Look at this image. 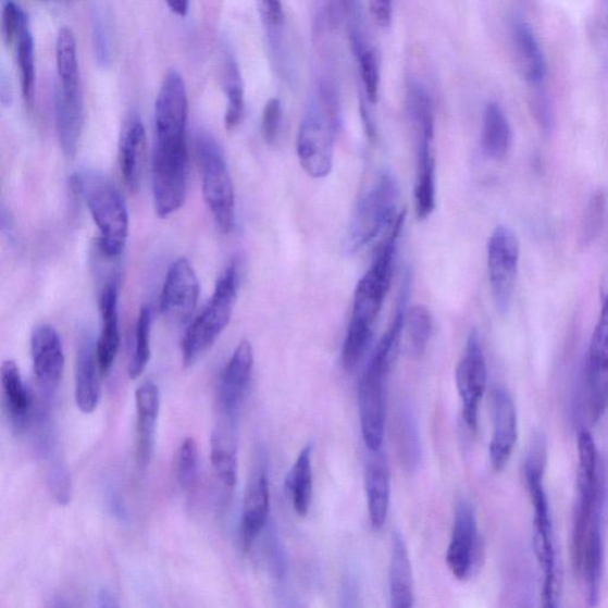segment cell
<instances>
[{"mask_svg": "<svg viewBox=\"0 0 608 608\" xmlns=\"http://www.w3.org/2000/svg\"><path fill=\"white\" fill-rule=\"evenodd\" d=\"M340 101L335 86L318 84L297 134V158L309 177H327L333 170L334 141L340 127Z\"/></svg>", "mask_w": 608, "mask_h": 608, "instance_id": "cell-1", "label": "cell"}, {"mask_svg": "<svg viewBox=\"0 0 608 608\" xmlns=\"http://www.w3.org/2000/svg\"><path fill=\"white\" fill-rule=\"evenodd\" d=\"M542 444L534 448L524 466V476L530 499L534 507V549L537 562L543 573L542 599L543 606L553 608L558 606L560 581L558 571V556H556L554 530L550 519L549 501L543 486V466L545 452Z\"/></svg>", "mask_w": 608, "mask_h": 608, "instance_id": "cell-2", "label": "cell"}, {"mask_svg": "<svg viewBox=\"0 0 608 608\" xmlns=\"http://www.w3.org/2000/svg\"><path fill=\"white\" fill-rule=\"evenodd\" d=\"M73 177L100 232V251L108 258L120 256L128 236V213L121 191L96 171Z\"/></svg>", "mask_w": 608, "mask_h": 608, "instance_id": "cell-3", "label": "cell"}, {"mask_svg": "<svg viewBox=\"0 0 608 608\" xmlns=\"http://www.w3.org/2000/svg\"><path fill=\"white\" fill-rule=\"evenodd\" d=\"M578 494L572 529V560L580 573L582 555L592 516L605 500V477L599 452L592 434L582 430L578 434Z\"/></svg>", "mask_w": 608, "mask_h": 608, "instance_id": "cell-4", "label": "cell"}, {"mask_svg": "<svg viewBox=\"0 0 608 608\" xmlns=\"http://www.w3.org/2000/svg\"><path fill=\"white\" fill-rule=\"evenodd\" d=\"M238 286V269L232 263L218 280L211 300L197 319H194L184 336L183 359L186 368L209 351L229 325L237 302Z\"/></svg>", "mask_w": 608, "mask_h": 608, "instance_id": "cell-5", "label": "cell"}, {"mask_svg": "<svg viewBox=\"0 0 608 608\" xmlns=\"http://www.w3.org/2000/svg\"><path fill=\"white\" fill-rule=\"evenodd\" d=\"M399 189L389 172H382L357 204L349 224L344 251L358 253L376 239L384 229L390 228L397 219Z\"/></svg>", "mask_w": 608, "mask_h": 608, "instance_id": "cell-6", "label": "cell"}, {"mask_svg": "<svg viewBox=\"0 0 608 608\" xmlns=\"http://www.w3.org/2000/svg\"><path fill=\"white\" fill-rule=\"evenodd\" d=\"M203 199L224 235L236 226V193L225 154L215 138L206 132L197 137Z\"/></svg>", "mask_w": 608, "mask_h": 608, "instance_id": "cell-7", "label": "cell"}, {"mask_svg": "<svg viewBox=\"0 0 608 608\" xmlns=\"http://www.w3.org/2000/svg\"><path fill=\"white\" fill-rule=\"evenodd\" d=\"M406 223V212L398 214L389 233L381 243L368 273L359 281L355 293L352 319L374 326L392 286L397 245Z\"/></svg>", "mask_w": 608, "mask_h": 608, "instance_id": "cell-8", "label": "cell"}, {"mask_svg": "<svg viewBox=\"0 0 608 608\" xmlns=\"http://www.w3.org/2000/svg\"><path fill=\"white\" fill-rule=\"evenodd\" d=\"M151 174L154 211L160 218L171 216L184 206L187 196V146L154 145Z\"/></svg>", "mask_w": 608, "mask_h": 608, "instance_id": "cell-9", "label": "cell"}, {"mask_svg": "<svg viewBox=\"0 0 608 608\" xmlns=\"http://www.w3.org/2000/svg\"><path fill=\"white\" fill-rule=\"evenodd\" d=\"M520 240L507 226H498L487 243V269L491 293L498 312L507 313L520 266Z\"/></svg>", "mask_w": 608, "mask_h": 608, "instance_id": "cell-10", "label": "cell"}, {"mask_svg": "<svg viewBox=\"0 0 608 608\" xmlns=\"http://www.w3.org/2000/svg\"><path fill=\"white\" fill-rule=\"evenodd\" d=\"M390 368L371 358L359 383L358 405L362 439L370 451L382 449L385 429V380Z\"/></svg>", "mask_w": 608, "mask_h": 608, "instance_id": "cell-11", "label": "cell"}, {"mask_svg": "<svg viewBox=\"0 0 608 608\" xmlns=\"http://www.w3.org/2000/svg\"><path fill=\"white\" fill-rule=\"evenodd\" d=\"M188 120V95L183 75L171 70L166 73L154 103L157 144L184 145Z\"/></svg>", "mask_w": 608, "mask_h": 608, "instance_id": "cell-12", "label": "cell"}, {"mask_svg": "<svg viewBox=\"0 0 608 608\" xmlns=\"http://www.w3.org/2000/svg\"><path fill=\"white\" fill-rule=\"evenodd\" d=\"M585 376L588 417L597 423L608 409V293L592 335Z\"/></svg>", "mask_w": 608, "mask_h": 608, "instance_id": "cell-13", "label": "cell"}, {"mask_svg": "<svg viewBox=\"0 0 608 608\" xmlns=\"http://www.w3.org/2000/svg\"><path fill=\"white\" fill-rule=\"evenodd\" d=\"M456 380L462 402L463 421L475 433L479 406H481L487 385L486 359L475 330L469 335L463 357L457 368Z\"/></svg>", "mask_w": 608, "mask_h": 608, "instance_id": "cell-14", "label": "cell"}, {"mask_svg": "<svg viewBox=\"0 0 608 608\" xmlns=\"http://www.w3.org/2000/svg\"><path fill=\"white\" fill-rule=\"evenodd\" d=\"M482 554L483 545L479 538L474 511L468 501L460 500L456 507L446 555L449 571L460 581L469 579L482 560Z\"/></svg>", "mask_w": 608, "mask_h": 608, "instance_id": "cell-15", "label": "cell"}, {"mask_svg": "<svg viewBox=\"0 0 608 608\" xmlns=\"http://www.w3.org/2000/svg\"><path fill=\"white\" fill-rule=\"evenodd\" d=\"M200 284L186 258H178L167 270L161 294V313L174 322H187L197 309Z\"/></svg>", "mask_w": 608, "mask_h": 608, "instance_id": "cell-16", "label": "cell"}, {"mask_svg": "<svg viewBox=\"0 0 608 608\" xmlns=\"http://www.w3.org/2000/svg\"><path fill=\"white\" fill-rule=\"evenodd\" d=\"M253 348L249 340H243L229 358L220 379L218 390L219 408L224 415H237L247 396L253 370Z\"/></svg>", "mask_w": 608, "mask_h": 608, "instance_id": "cell-17", "label": "cell"}, {"mask_svg": "<svg viewBox=\"0 0 608 608\" xmlns=\"http://www.w3.org/2000/svg\"><path fill=\"white\" fill-rule=\"evenodd\" d=\"M493 423L488 456L493 469L500 472L507 468L519 438V419L513 399L509 392L500 386L493 393Z\"/></svg>", "mask_w": 608, "mask_h": 608, "instance_id": "cell-18", "label": "cell"}, {"mask_svg": "<svg viewBox=\"0 0 608 608\" xmlns=\"http://www.w3.org/2000/svg\"><path fill=\"white\" fill-rule=\"evenodd\" d=\"M32 357L38 384L48 396L53 395L64 369L63 347L54 327L41 325L34 330Z\"/></svg>", "mask_w": 608, "mask_h": 608, "instance_id": "cell-19", "label": "cell"}, {"mask_svg": "<svg viewBox=\"0 0 608 608\" xmlns=\"http://www.w3.org/2000/svg\"><path fill=\"white\" fill-rule=\"evenodd\" d=\"M136 461L139 469L151 462L160 415L159 386L151 381L141 383L136 390Z\"/></svg>", "mask_w": 608, "mask_h": 608, "instance_id": "cell-20", "label": "cell"}, {"mask_svg": "<svg viewBox=\"0 0 608 608\" xmlns=\"http://www.w3.org/2000/svg\"><path fill=\"white\" fill-rule=\"evenodd\" d=\"M120 291L115 283H108L100 296L101 331L97 348V358L102 376L108 374L119 355L121 346Z\"/></svg>", "mask_w": 608, "mask_h": 608, "instance_id": "cell-21", "label": "cell"}, {"mask_svg": "<svg viewBox=\"0 0 608 608\" xmlns=\"http://www.w3.org/2000/svg\"><path fill=\"white\" fill-rule=\"evenodd\" d=\"M97 348L89 336L83 339L75 361V402L84 413L94 412L100 402L101 383Z\"/></svg>", "mask_w": 608, "mask_h": 608, "instance_id": "cell-22", "label": "cell"}, {"mask_svg": "<svg viewBox=\"0 0 608 608\" xmlns=\"http://www.w3.org/2000/svg\"><path fill=\"white\" fill-rule=\"evenodd\" d=\"M55 123L60 147L64 157L73 159L79 147L84 128V100L82 90L67 92L57 88Z\"/></svg>", "mask_w": 608, "mask_h": 608, "instance_id": "cell-23", "label": "cell"}, {"mask_svg": "<svg viewBox=\"0 0 608 608\" xmlns=\"http://www.w3.org/2000/svg\"><path fill=\"white\" fill-rule=\"evenodd\" d=\"M511 40L517 66L524 79L530 85L541 86L546 80L547 62L532 25L522 18H514L511 23Z\"/></svg>", "mask_w": 608, "mask_h": 608, "instance_id": "cell-24", "label": "cell"}, {"mask_svg": "<svg viewBox=\"0 0 608 608\" xmlns=\"http://www.w3.org/2000/svg\"><path fill=\"white\" fill-rule=\"evenodd\" d=\"M0 383L8 417L18 433L28 429L34 413V397L24 384L20 369L14 360H7L0 369Z\"/></svg>", "mask_w": 608, "mask_h": 608, "instance_id": "cell-25", "label": "cell"}, {"mask_svg": "<svg viewBox=\"0 0 608 608\" xmlns=\"http://www.w3.org/2000/svg\"><path fill=\"white\" fill-rule=\"evenodd\" d=\"M270 513V485L264 471L252 477L244 498L241 516V543L249 550L263 532Z\"/></svg>", "mask_w": 608, "mask_h": 608, "instance_id": "cell-26", "label": "cell"}, {"mask_svg": "<svg viewBox=\"0 0 608 608\" xmlns=\"http://www.w3.org/2000/svg\"><path fill=\"white\" fill-rule=\"evenodd\" d=\"M604 502L605 500L599 502V506L595 509L592 516L579 573V575L585 579L587 603L590 606H597L600 595V582L604 567Z\"/></svg>", "mask_w": 608, "mask_h": 608, "instance_id": "cell-27", "label": "cell"}, {"mask_svg": "<svg viewBox=\"0 0 608 608\" xmlns=\"http://www.w3.org/2000/svg\"><path fill=\"white\" fill-rule=\"evenodd\" d=\"M380 451H371L365 473L370 523L376 532L384 526L390 507V475Z\"/></svg>", "mask_w": 608, "mask_h": 608, "instance_id": "cell-28", "label": "cell"}, {"mask_svg": "<svg viewBox=\"0 0 608 608\" xmlns=\"http://www.w3.org/2000/svg\"><path fill=\"white\" fill-rule=\"evenodd\" d=\"M147 133L139 119H133L125 127L121 140V170L131 190L139 188L146 163Z\"/></svg>", "mask_w": 608, "mask_h": 608, "instance_id": "cell-29", "label": "cell"}, {"mask_svg": "<svg viewBox=\"0 0 608 608\" xmlns=\"http://www.w3.org/2000/svg\"><path fill=\"white\" fill-rule=\"evenodd\" d=\"M434 138H417L418 141V172L417 185L413 190L415 212L421 222L429 219L436 207L435 159L432 150Z\"/></svg>", "mask_w": 608, "mask_h": 608, "instance_id": "cell-30", "label": "cell"}, {"mask_svg": "<svg viewBox=\"0 0 608 608\" xmlns=\"http://www.w3.org/2000/svg\"><path fill=\"white\" fill-rule=\"evenodd\" d=\"M348 38L359 64L362 86L369 102H377L381 86L380 59L376 49L367 40L356 18L349 20Z\"/></svg>", "mask_w": 608, "mask_h": 608, "instance_id": "cell-31", "label": "cell"}, {"mask_svg": "<svg viewBox=\"0 0 608 608\" xmlns=\"http://www.w3.org/2000/svg\"><path fill=\"white\" fill-rule=\"evenodd\" d=\"M390 600L393 608H410L413 605V576L406 541L399 532L393 535L389 568Z\"/></svg>", "mask_w": 608, "mask_h": 608, "instance_id": "cell-32", "label": "cell"}, {"mask_svg": "<svg viewBox=\"0 0 608 608\" xmlns=\"http://www.w3.org/2000/svg\"><path fill=\"white\" fill-rule=\"evenodd\" d=\"M512 144L511 126L506 112L497 102H489L484 111L482 145L491 160L502 161Z\"/></svg>", "mask_w": 608, "mask_h": 608, "instance_id": "cell-33", "label": "cell"}, {"mask_svg": "<svg viewBox=\"0 0 608 608\" xmlns=\"http://www.w3.org/2000/svg\"><path fill=\"white\" fill-rule=\"evenodd\" d=\"M313 446L308 445L297 456V459L286 477V493L293 504L295 512L306 517L313 496Z\"/></svg>", "mask_w": 608, "mask_h": 608, "instance_id": "cell-34", "label": "cell"}, {"mask_svg": "<svg viewBox=\"0 0 608 608\" xmlns=\"http://www.w3.org/2000/svg\"><path fill=\"white\" fill-rule=\"evenodd\" d=\"M211 463L220 482L227 488L237 484L238 452L235 435L219 425L211 438Z\"/></svg>", "mask_w": 608, "mask_h": 608, "instance_id": "cell-35", "label": "cell"}, {"mask_svg": "<svg viewBox=\"0 0 608 608\" xmlns=\"http://www.w3.org/2000/svg\"><path fill=\"white\" fill-rule=\"evenodd\" d=\"M397 446L400 461L409 472H415L422 460L419 425L410 408L400 410L397 421Z\"/></svg>", "mask_w": 608, "mask_h": 608, "instance_id": "cell-36", "label": "cell"}, {"mask_svg": "<svg viewBox=\"0 0 608 608\" xmlns=\"http://www.w3.org/2000/svg\"><path fill=\"white\" fill-rule=\"evenodd\" d=\"M57 67L62 89L67 92L82 90L75 36L69 27L61 28L57 38Z\"/></svg>", "mask_w": 608, "mask_h": 608, "instance_id": "cell-37", "label": "cell"}, {"mask_svg": "<svg viewBox=\"0 0 608 608\" xmlns=\"http://www.w3.org/2000/svg\"><path fill=\"white\" fill-rule=\"evenodd\" d=\"M223 75V87L227 99L225 126L227 131H235L244 119L245 99L238 63L231 54L225 58Z\"/></svg>", "mask_w": 608, "mask_h": 608, "instance_id": "cell-38", "label": "cell"}, {"mask_svg": "<svg viewBox=\"0 0 608 608\" xmlns=\"http://www.w3.org/2000/svg\"><path fill=\"white\" fill-rule=\"evenodd\" d=\"M408 352L412 358H421L432 338L433 318L429 307L418 305L406 312L405 328Z\"/></svg>", "mask_w": 608, "mask_h": 608, "instance_id": "cell-39", "label": "cell"}, {"mask_svg": "<svg viewBox=\"0 0 608 608\" xmlns=\"http://www.w3.org/2000/svg\"><path fill=\"white\" fill-rule=\"evenodd\" d=\"M373 339V327L365 323L351 320L343 346L342 362L347 372H352L362 359Z\"/></svg>", "mask_w": 608, "mask_h": 608, "instance_id": "cell-40", "label": "cell"}, {"mask_svg": "<svg viewBox=\"0 0 608 608\" xmlns=\"http://www.w3.org/2000/svg\"><path fill=\"white\" fill-rule=\"evenodd\" d=\"M17 63L21 71L22 94L29 108L36 95L35 42L29 30L24 29L17 40Z\"/></svg>", "mask_w": 608, "mask_h": 608, "instance_id": "cell-41", "label": "cell"}, {"mask_svg": "<svg viewBox=\"0 0 608 608\" xmlns=\"http://www.w3.org/2000/svg\"><path fill=\"white\" fill-rule=\"evenodd\" d=\"M175 476L178 485L190 491L199 481V449L196 439L187 437L179 445L175 457Z\"/></svg>", "mask_w": 608, "mask_h": 608, "instance_id": "cell-42", "label": "cell"}, {"mask_svg": "<svg viewBox=\"0 0 608 608\" xmlns=\"http://www.w3.org/2000/svg\"><path fill=\"white\" fill-rule=\"evenodd\" d=\"M151 313L148 307L140 309L137 327L136 345L131 365H128V377L135 381L141 376L147 369L150 357Z\"/></svg>", "mask_w": 608, "mask_h": 608, "instance_id": "cell-43", "label": "cell"}, {"mask_svg": "<svg viewBox=\"0 0 608 608\" xmlns=\"http://www.w3.org/2000/svg\"><path fill=\"white\" fill-rule=\"evenodd\" d=\"M607 213V197L603 189L595 190L588 201L582 222V243L590 245L600 236L605 226Z\"/></svg>", "mask_w": 608, "mask_h": 608, "instance_id": "cell-44", "label": "cell"}, {"mask_svg": "<svg viewBox=\"0 0 608 608\" xmlns=\"http://www.w3.org/2000/svg\"><path fill=\"white\" fill-rule=\"evenodd\" d=\"M48 486L51 496L60 506H69L72 499V481L69 470L59 459H51L48 466Z\"/></svg>", "mask_w": 608, "mask_h": 608, "instance_id": "cell-45", "label": "cell"}, {"mask_svg": "<svg viewBox=\"0 0 608 608\" xmlns=\"http://www.w3.org/2000/svg\"><path fill=\"white\" fill-rule=\"evenodd\" d=\"M28 28L27 14L15 0H5L2 12V36L8 46L17 42L20 35Z\"/></svg>", "mask_w": 608, "mask_h": 608, "instance_id": "cell-46", "label": "cell"}, {"mask_svg": "<svg viewBox=\"0 0 608 608\" xmlns=\"http://www.w3.org/2000/svg\"><path fill=\"white\" fill-rule=\"evenodd\" d=\"M282 123V107L277 98L270 99L262 115V135L269 146L275 145Z\"/></svg>", "mask_w": 608, "mask_h": 608, "instance_id": "cell-47", "label": "cell"}, {"mask_svg": "<svg viewBox=\"0 0 608 608\" xmlns=\"http://www.w3.org/2000/svg\"><path fill=\"white\" fill-rule=\"evenodd\" d=\"M94 47L99 66L108 67L111 63V46L106 25L99 16L94 20Z\"/></svg>", "mask_w": 608, "mask_h": 608, "instance_id": "cell-48", "label": "cell"}, {"mask_svg": "<svg viewBox=\"0 0 608 608\" xmlns=\"http://www.w3.org/2000/svg\"><path fill=\"white\" fill-rule=\"evenodd\" d=\"M263 21L271 29H278L284 22L282 0H257Z\"/></svg>", "mask_w": 608, "mask_h": 608, "instance_id": "cell-49", "label": "cell"}, {"mask_svg": "<svg viewBox=\"0 0 608 608\" xmlns=\"http://www.w3.org/2000/svg\"><path fill=\"white\" fill-rule=\"evenodd\" d=\"M394 0H369L371 16L381 28H389L393 21Z\"/></svg>", "mask_w": 608, "mask_h": 608, "instance_id": "cell-50", "label": "cell"}, {"mask_svg": "<svg viewBox=\"0 0 608 608\" xmlns=\"http://www.w3.org/2000/svg\"><path fill=\"white\" fill-rule=\"evenodd\" d=\"M266 554L269 558V563L273 568V572L276 576L282 578L284 572H286V561H284V555L281 549L277 536L273 533L268 537V548Z\"/></svg>", "mask_w": 608, "mask_h": 608, "instance_id": "cell-51", "label": "cell"}, {"mask_svg": "<svg viewBox=\"0 0 608 608\" xmlns=\"http://www.w3.org/2000/svg\"><path fill=\"white\" fill-rule=\"evenodd\" d=\"M597 32L599 42L608 59V0H599L597 12Z\"/></svg>", "mask_w": 608, "mask_h": 608, "instance_id": "cell-52", "label": "cell"}, {"mask_svg": "<svg viewBox=\"0 0 608 608\" xmlns=\"http://www.w3.org/2000/svg\"><path fill=\"white\" fill-rule=\"evenodd\" d=\"M356 0H334L333 14L343 16L351 15L355 12Z\"/></svg>", "mask_w": 608, "mask_h": 608, "instance_id": "cell-53", "label": "cell"}, {"mask_svg": "<svg viewBox=\"0 0 608 608\" xmlns=\"http://www.w3.org/2000/svg\"><path fill=\"white\" fill-rule=\"evenodd\" d=\"M165 3L175 15L181 17H185L187 15L189 0H165Z\"/></svg>", "mask_w": 608, "mask_h": 608, "instance_id": "cell-54", "label": "cell"}, {"mask_svg": "<svg viewBox=\"0 0 608 608\" xmlns=\"http://www.w3.org/2000/svg\"><path fill=\"white\" fill-rule=\"evenodd\" d=\"M98 606L99 607H119L120 604L115 601V598L113 597L112 593L103 590L100 592L99 597H98Z\"/></svg>", "mask_w": 608, "mask_h": 608, "instance_id": "cell-55", "label": "cell"}]
</instances>
